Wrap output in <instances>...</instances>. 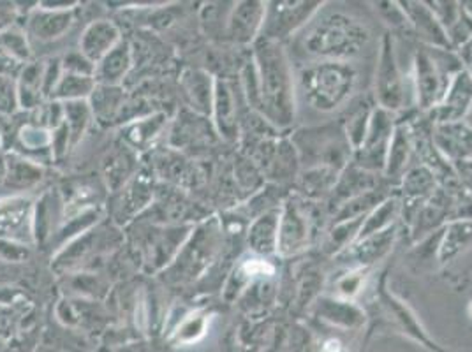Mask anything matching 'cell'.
<instances>
[{"label": "cell", "mask_w": 472, "mask_h": 352, "mask_svg": "<svg viewBox=\"0 0 472 352\" xmlns=\"http://www.w3.org/2000/svg\"><path fill=\"white\" fill-rule=\"evenodd\" d=\"M75 26V7L71 4H41L26 18V36L32 48L60 43Z\"/></svg>", "instance_id": "1"}, {"label": "cell", "mask_w": 472, "mask_h": 352, "mask_svg": "<svg viewBox=\"0 0 472 352\" xmlns=\"http://www.w3.org/2000/svg\"><path fill=\"white\" fill-rule=\"evenodd\" d=\"M189 229L180 226H166L152 223L147 227V234L142 242V257L143 263L153 272H164L174 257L178 255L180 249L189 238Z\"/></svg>", "instance_id": "2"}, {"label": "cell", "mask_w": 472, "mask_h": 352, "mask_svg": "<svg viewBox=\"0 0 472 352\" xmlns=\"http://www.w3.org/2000/svg\"><path fill=\"white\" fill-rule=\"evenodd\" d=\"M34 202L30 196L0 198V240L26 247L36 245Z\"/></svg>", "instance_id": "3"}, {"label": "cell", "mask_w": 472, "mask_h": 352, "mask_svg": "<svg viewBox=\"0 0 472 352\" xmlns=\"http://www.w3.org/2000/svg\"><path fill=\"white\" fill-rule=\"evenodd\" d=\"M113 231H110V227H92L90 231L83 233L81 236H78L71 243H68L64 249L55 254V270L58 272H68L73 275L76 270H81L83 266H87L90 261L100 259L102 252L106 247L111 245V236L110 234Z\"/></svg>", "instance_id": "4"}, {"label": "cell", "mask_w": 472, "mask_h": 352, "mask_svg": "<svg viewBox=\"0 0 472 352\" xmlns=\"http://www.w3.org/2000/svg\"><path fill=\"white\" fill-rule=\"evenodd\" d=\"M119 192L113 206V221L117 226L127 224L147 212L155 200V187L149 176L134 175Z\"/></svg>", "instance_id": "5"}, {"label": "cell", "mask_w": 472, "mask_h": 352, "mask_svg": "<svg viewBox=\"0 0 472 352\" xmlns=\"http://www.w3.org/2000/svg\"><path fill=\"white\" fill-rule=\"evenodd\" d=\"M66 202L64 194L57 189H48L34 202V236L36 245H50L64 223Z\"/></svg>", "instance_id": "6"}, {"label": "cell", "mask_w": 472, "mask_h": 352, "mask_svg": "<svg viewBox=\"0 0 472 352\" xmlns=\"http://www.w3.org/2000/svg\"><path fill=\"white\" fill-rule=\"evenodd\" d=\"M5 160H7V175H5L4 198L30 196L28 192L36 191L45 178V166L15 151H7Z\"/></svg>", "instance_id": "7"}, {"label": "cell", "mask_w": 472, "mask_h": 352, "mask_svg": "<svg viewBox=\"0 0 472 352\" xmlns=\"http://www.w3.org/2000/svg\"><path fill=\"white\" fill-rule=\"evenodd\" d=\"M121 28L110 20H94L83 28L78 50L83 57H87L94 66L100 62L110 51L122 43Z\"/></svg>", "instance_id": "8"}, {"label": "cell", "mask_w": 472, "mask_h": 352, "mask_svg": "<svg viewBox=\"0 0 472 352\" xmlns=\"http://www.w3.org/2000/svg\"><path fill=\"white\" fill-rule=\"evenodd\" d=\"M132 66H134L132 48L127 41H122L119 47H115L96 64V71H94L96 83L104 87H122Z\"/></svg>", "instance_id": "9"}, {"label": "cell", "mask_w": 472, "mask_h": 352, "mask_svg": "<svg viewBox=\"0 0 472 352\" xmlns=\"http://www.w3.org/2000/svg\"><path fill=\"white\" fill-rule=\"evenodd\" d=\"M20 109L26 113L36 111L48 101L45 96V62L34 60L16 78Z\"/></svg>", "instance_id": "10"}, {"label": "cell", "mask_w": 472, "mask_h": 352, "mask_svg": "<svg viewBox=\"0 0 472 352\" xmlns=\"http://www.w3.org/2000/svg\"><path fill=\"white\" fill-rule=\"evenodd\" d=\"M166 126L168 119L164 113H152L132 120L122 127V143L132 151L149 150Z\"/></svg>", "instance_id": "11"}, {"label": "cell", "mask_w": 472, "mask_h": 352, "mask_svg": "<svg viewBox=\"0 0 472 352\" xmlns=\"http://www.w3.org/2000/svg\"><path fill=\"white\" fill-rule=\"evenodd\" d=\"M94 120L100 124H111L119 120L125 106V94L122 87H104L98 85L89 99Z\"/></svg>", "instance_id": "12"}, {"label": "cell", "mask_w": 472, "mask_h": 352, "mask_svg": "<svg viewBox=\"0 0 472 352\" xmlns=\"http://www.w3.org/2000/svg\"><path fill=\"white\" fill-rule=\"evenodd\" d=\"M98 83L94 76L73 75V73L62 71V76L51 94L50 101H89Z\"/></svg>", "instance_id": "13"}, {"label": "cell", "mask_w": 472, "mask_h": 352, "mask_svg": "<svg viewBox=\"0 0 472 352\" xmlns=\"http://www.w3.org/2000/svg\"><path fill=\"white\" fill-rule=\"evenodd\" d=\"M134 151L127 149L124 143L121 147V150L111 151L106 159L104 164V180L108 189H111L113 192L121 191L125 183L132 178L134 171Z\"/></svg>", "instance_id": "14"}, {"label": "cell", "mask_w": 472, "mask_h": 352, "mask_svg": "<svg viewBox=\"0 0 472 352\" xmlns=\"http://www.w3.org/2000/svg\"><path fill=\"white\" fill-rule=\"evenodd\" d=\"M64 104V126L69 130L71 145L76 147L94 120L89 101L62 102Z\"/></svg>", "instance_id": "15"}, {"label": "cell", "mask_w": 472, "mask_h": 352, "mask_svg": "<svg viewBox=\"0 0 472 352\" xmlns=\"http://www.w3.org/2000/svg\"><path fill=\"white\" fill-rule=\"evenodd\" d=\"M206 316L199 314V312H193V314H187L185 317L180 319V323L173 327L172 331V340H173L176 346H191V344H196L199 338L205 336L206 333Z\"/></svg>", "instance_id": "16"}, {"label": "cell", "mask_w": 472, "mask_h": 352, "mask_svg": "<svg viewBox=\"0 0 472 352\" xmlns=\"http://www.w3.org/2000/svg\"><path fill=\"white\" fill-rule=\"evenodd\" d=\"M20 101H18V88L16 79L0 76V119L13 117L20 113Z\"/></svg>", "instance_id": "17"}, {"label": "cell", "mask_w": 472, "mask_h": 352, "mask_svg": "<svg viewBox=\"0 0 472 352\" xmlns=\"http://www.w3.org/2000/svg\"><path fill=\"white\" fill-rule=\"evenodd\" d=\"M60 60H62V71L64 73L94 76V71H96V66L87 57H83L81 51L78 48L68 51L64 57H60Z\"/></svg>", "instance_id": "18"}, {"label": "cell", "mask_w": 472, "mask_h": 352, "mask_svg": "<svg viewBox=\"0 0 472 352\" xmlns=\"http://www.w3.org/2000/svg\"><path fill=\"white\" fill-rule=\"evenodd\" d=\"M30 247L0 240V257L5 261H24Z\"/></svg>", "instance_id": "19"}, {"label": "cell", "mask_w": 472, "mask_h": 352, "mask_svg": "<svg viewBox=\"0 0 472 352\" xmlns=\"http://www.w3.org/2000/svg\"><path fill=\"white\" fill-rule=\"evenodd\" d=\"M5 175H7V160H5V153H4V155H0V198H4Z\"/></svg>", "instance_id": "20"}, {"label": "cell", "mask_w": 472, "mask_h": 352, "mask_svg": "<svg viewBox=\"0 0 472 352\" xmlns=\"http://www.w3.org/2000/svg\"><path fill=\"white\" fill-rule=\"evenodd\" d=\"M324 352H341V344L337 340H328L324 344Z\"/></svg>", "instance_id": "21"}, {"label": "cell", "mask_w": 472, "mask_h": 352, "mask_svg": "<svg viewBox=\"0 0 472 352\" xmlns=\"http://www.w3.org/2000/svg\"><path fill=\"white\" fill-rule=\"evenodd\" d=\"M469 316H471V319H472V302L469 303Z\"/></svg>", "instance_id": "22"}]
</instances>
